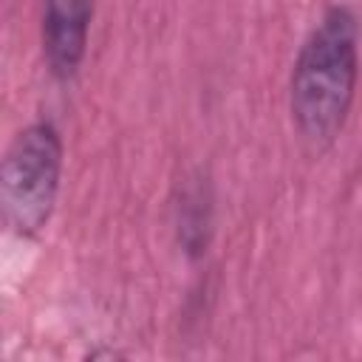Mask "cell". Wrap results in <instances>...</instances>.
I'll return each mask as SVG.
<instances>
[{
	"mask_svg": "<svg viewBox=\"0 0 362 362\" xmlns=\"http://www.w3.org/2000/svg\"><path fill=\"white\" fill-rule=\"evenodd\" d=\"M209 223H212V209H209L206 187L195 184L184 189L181 204H178V240L189 257H198L206 252Z\"/></svg>",
	"mask_w": 362,
	"mask_h": 362,
	"instance_id": "4",
	"label": "cell"
},
{
	"mask_svg": "<svg viewBox=\"0 0 362 362\" xmlns=\"http://www.w3.org/2000/svg\"><path fill=\"white\" fill-rule=\"evenodd\" d=\"M62 178L59 130L40 119L25 124L6 147L0 167L3 221L17 238H37L57 206Z\"/></svg>",
	"mask_w": 362,
	"mask_h": 362,
	"instance_id": "2",
	"label": "cell"
},
{
	"mask_svg": "<svg viewBox=\"0 0 362 362\" xmlns=\"http://www.w3.org/2000/svg\"><path fill=\"white\" fill-rule=\"evenodd\" d=\"M93 20V0H42V57L54 79L68 82L76 76Z\"/></svg>",
	"mask_w": 362,
	"mask_h": 362,
	"instance_id": "3",
	"label": "cell"
},
{
	"mask_svg": "<svg viewBox=\"0 0 362 362\" xmlns=\"http://www.w3.org/2000/svg\"><path fill=\"white\" fill-rule=\"evenodd\" d=\"M359 82V23L348 6H331L303 40L288 79V113L297 136L328 147L345 127Z\"/></svg>",
	"mask_w": 362,
	"mask_h": 362,
	"instance_id": "1",
	"label": "cell"
}]
</instances>
